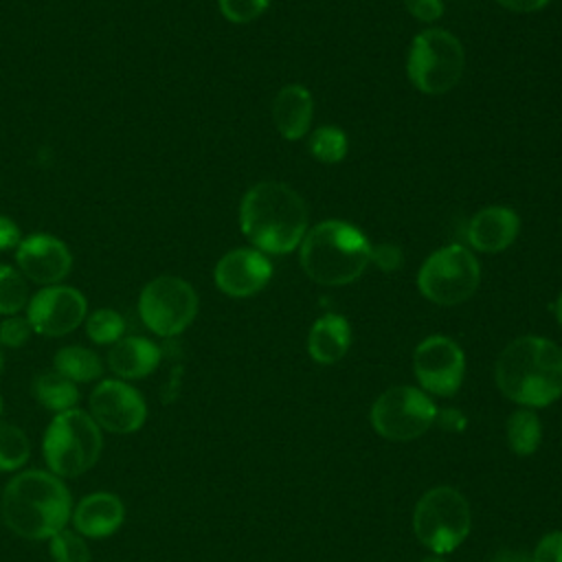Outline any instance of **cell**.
Here are the masks:
<instances>
[{
    "label": "cell",
    "mask_w": 562,
    "mask_h": 562,
    "mask_svg": "<svg viewBox=\"0 0 562 562\" xmlns=\"http://www.w3.org/2000/svg\"><path fill=\"white\" fill-rule=\"evenodd\" d=\"M435 402L415 386H391L371 406L373 430L389 441H413L435 424Z\"/></svg>",
    "instance_id": "10"
},
{
    "label": "cell",
    "mask_w": 562,
    "mask_h": 562,
    "mask_svg": "<svg viewBox=\"0 0 562 562\" xmlns=\"http://www.w3.org/2000/svg\"><path fill=\"white\" fill-rule=\"evenodd\" d=\"M198 307L195 288L176 274L154 277L138 294V316L160 338L180 336L195 321Z\"/></svg>",
    "instance_id": "9"
},
{
    "label": "cell",
    "mask_w": 562,
    "mask_h": 562,
    "mask_svg": "<svg viewBox=\"0 0 562 562\" xmlns=\"http://www.w3.org/2000/svg\"><path fill=\"white\" fill-rule=\"evenodd\" d=\"M31 294L22 272L9 263H0V316H13L26 310Z\"/></svg>",
    "instance_id": "26"
},
{
    "label": "cell",
    "mask_w": 562,
    "mask_h": 562,
    "mask_svg": "<svg viewBox=\"0 0 562 562\" xmlns=\"http://www.w3.org/2000/svg\"><path fill=\"white\" fill-rule=\"evenodd\" d=\"M299 261L312 281L329 288L347 285L371 263V244L358 226L325 220L307 228L299 246Z\"/></svg>",
    "instance_id": "4"
},
{
    "label": "cell",
    "mask_w": 562,
    "mask_h": 562,
    "mask_svg": "<svg viewBox=\"0 0 562 562\" xmlns=\"http://www.w3.org/2000/svg\"><path fill=\"white\" fill-rule=\"evenodd\" d=\"M103 452V430L83 408L53 415L42 437L46 470L59 479H77L92 470Z\"/></svg>",
    "instance_id": "5"
},
{
    "label": "cell",
    "mask_w": 562,
    "mask_h": 562,
    "mask_svg": "<svg viewBox=\"0 0 562 562\" xmlns=\"http://www.w3.org/2000/svg\"><path fill=\"white\" fill-rule=\"evenodd\" d=\"M312 112V94L301 83L283 86L272 101V121L285 140H299L310 132Z\"/></svg>",
    "instance_id": "19"
},
{
    "label": "cell",
    "mask_w": 562,
    "mask_h": 562,
    "mask_svg": "<svg viewBox=\"0 0 562 562\" xmlns=\"http://www.w3.org/2000/svg\"><path fill=\"white\" fill-rule=\"evenodd\" d=\"M72 494L57 474L31 468L13 474L0 496L4 527L24 540H50L72 516Z\"/></svg>",
    "instance_id": "1"
},
{
    "label": "cell",
    "mask_w": 562,
    "mask_h": 562,
    "mask_svg": "<svg viewBox=\"0 0 562 562\" xmlns=\"http://www.w3.org/2000/svg\"><path fill=\"white\" fill-rule=\"evenodd\" d=\"M542 426L531 408H516L507 419V443L514 454L529 457L538 450Z\"/></svg>",
    "instance_id": "23"
},
{
    "label": "cell",
    "mask_w": 562,
    "mask_h": 562,
    "mask_svg": "<svg viewBox=\"0 0 562 562\" xmlns=\"http://www.w3.org/2000/svg\"><path fill=\"white\" fill-rule=\"evenodd\" d=\"M88 413L103 432L132 435L147 422V402L130 382L105 378L90 391Z\"/></svg>",
    "instance_id": "11"
},
{
    "label": "cell",
    "mask_w": 562,
    "mask_h": 562,
    "mask_svg": "<svg viewBox=\"0 0 562 562\" xmlns=\"http://www.w3.org/2000/svg\"><path fill=\"white\" fill-rule=\"evenodd\" d=\"M105 364L119 380H143L158 369L160 349L147 336H123L110 347Z\"/></svg>",
    "instance_id": "18"
},
{
    "label": "cell",
    "mask_w": 562,
    "mask_h": 562,
    "mask_svg": "<svg viewBox=\"0 0 562 562\" xmlns=\"http://www.w3.org/2000/svg\"><path fill=\"white\" fill-rule=\"evenodd\" d=\"M239 228L259 252L288 255L301 246L307 233V206L292 187L263 180L244 193Z\"/></svg>",
    "instance_id": "2"
},
{
    "label": "cell",
    "mask_w": 562,
    "mask_h": 562,
    "mask_svg": "<svg viewBox=\"0 0 562 562\" xmlns=\"http://www.w3.org/2000/svg\"><path fill=\"white\" fill-rule=\"evenodd\" d=\"M520 233V217L514 209L492 204L481 211H476L468 226H465V237L468 244L479 250V252H501L509 248Z\"/></svg>",
    "instance_id": "17"
},
{
    "label": "cell",
    "mask_w": 562,
    "mask_h": 562,
    "mask_svg": "<svg viewBox=\"0 0 562 562\" xmlns=\"http://www.w3.org/2000/svg\"><path fill=\"white\" fill-rule=\"evenodd\" d=\"M4 413V400H2V395H0V415Z\"/></svg>",
    "instance_id": "41"
},
{
    "label": "cell",
    "mask_w": 562,
    "mask_h": 562,
    "mask_svg": "<svg viewBox=\"0 0 562 562\" xmlns=\"http://www.w3.org/2000/svg\"><path fill=\"white\" fill-rule=\"evenodd\" d=\"M31 336H33V327L26 316L13 314L0 321V345L4 349H20L29 342Z\"/></svg>",
    "instance_id": "30"
},
{
    "label": "cell",
    "mask_w": 562,
    "mask_h": 562,
    "mask_svg": "<svg viewBox=\"0 0 562 562\" xmlns=\"http://www.w3.org/2000/svg\"><path fill=\"white\" fill-rule=\"evenodd\" d=\"M53 369L75 384L99 382L105 371L101 356L83 345H66L57 349L53 358Z\"/></svg>",
    "instance_id": "22"
},
{
    "label": "cell",
    "mask_w": 562,
    "mask_h": 562,
    "mask_svg": "<svg viewBox=\"0 0 562 562\" xmlns=\"http://www.w3.org/2000/svg\"><path fill=\"white\" fill-rule=\"evenodd\" d=\"M272 279L268 255L257 248H233L220 257L213 270L217 290L233 299H246L261 292Z\"/></svg>",
    "instance_id": "15"
},
{
    "label": "cell",
    "mask_w": 562,
    "mask_h": 562,
    "mask_svg": "<svg viewBox=\"0 0 562 562\" xmlns=\"http://www.w3.org/2000/svg\"><path fill=\"white\" fill-rule=\"evenodd\" d=\"M31 457L29 435L9 422H0V472H20Z\"/></svg>",
    "instance_id": "24"
},
{
    "label": "cell",
    "mask_w": 562,
    "mask_h": 562,
    "mask_svg": "<svg viewBox=\"0 0 562 562\" xmlns=\"http://www.w3.org/2000/svg\"><path fill=\"white\" fill-rule=\"evenodd\" d=\"M220 13L233 24H248L257 20L270 4V0H217Z\"/></svg>",
    "instance_id": "29"
},
{
    "label": "cell",
    "mask_w": 562,
    "mask_h": 562,
    "mask_svg": "<svg viewBox=\"0 0 562 562\" xmlns=\"http://www.w3.org/2000/svg\"><path fill=\"white\" fill-rule=\"evenodd\" d=\"M494 380L507 400L525 408L549 406L562 395V347L542 336H520L501 351Z\"/></svg>",
    "instance_id": "3"
},
{
    "label": "cell",
    "mask_w": 562,
    "mask_h": 562,
    "mask_svg": "<svg viewBox=\"0 0 562 562\" xmlns=\"http://www.w3.org/2000/svg\"><path fill=\"white\" fill-rule=\"evenodd\" d=\"M465 50L457 35L446 29L419 31L408 48V81L424 94L439 97L450 92L463 77Z\"/></svg>",
    "instance_id": "6"
},
{
    "label": "cell",
    "mask_w": 562,
    "mask_h": 562,
    "mask_svg": "<svg viewBox=\"0 0 562 562\" xmlns=\"http://www.w3.org/2000/svg\"><path fill=\"white\" fill-rule=\"evenodd\" d=\"M72 529L88 540H101L116 533L125 522V503L114 492H92L83 496L70 516Z\"/></svg>",
    "instance_id": "16"
},
{
    "label": "cell",
    "mask_w": 562,
    "mask_h": 562,
    "mask_svg": "<svg viewBox=\"0 0 562 562\" xmlns=\"http://www.w3.org/2000/svg\"><path fill=\"white\" fill-rule=\"evenodd\" d=\"M24 316L29 318L33 334L61 338L83 325L88 316V299L72 285H46L29 299Z\"/></svg>",
    "instance_id": "12"
},
{
    "label": "cell",
    "mask_w": 562,
    "mask_h": 562,
    "mask_svg": "<svg viewBox=\"0 0 562 562\" xmlns=\"http://www.w3.org/2000/svg\"><path fill=\"white\" fill-rule=\"evenodd\" d=\"M31 395L35 397V402L42 408L50 411L53 415L77 408V404L81 400L79 386L75 382H70L68 378H64L55 369H46L33 378Z\"/></svg>",
    "instance_id": "21"
},
{
    "label": "cell",
    "mask_w": 562,
    "mask_h": 562,
    "mask_svg": "<svg viewBox=\"0 0 562 562\" xmlns=\"http://www.w3.org/2000/svg\"><path fill=\"white\" fill-rule=\"evenodd\" d=\"M347 136L340 127L336 125H325L312 132L310 140H307V149L310 154L323 162V165H336L347 156Z\"/></svg>",
    "instance_id": "27"
},
{
    "label": "cell",
    "mask_w": 562,
    "mask_h": 562,
    "mask_svg": "<svg viewBox=\"0 0 562 562\" xmlns=\"http://www.w3.org/2000/svg\"><path fill=\"white\" fill-rule=\"evenodd\" d=\"M48 553L53 562H90L92 553L88 547V538L77 533L75 529H61L48 540Z\"/></svg>",
    "instance_id": "28"
},
{
    "label": "cell",
    "mask_w": 562,
    "mask_h": 562,
    "mask_svg": "<svg viewBox=\"0 0 562 562\" xmlns=\"http://www.w3.org/2000/svg\"><path fill=\"white\" fill-rule=\"evenodd\" d=\"M83 329L94 345L112 347L116 340L125 336V318L121 312L112 307H99L86 316Z\"/></svg>",
    "instance_id": "25"
},
{
    "label": "cell",
    "mask_w": 562,
    "mask_h": 562,
    "mask_svg": "<svg viewBox=\"0 0 562 562\" xmlns=\"http://www.w3.org/2000/svg\"><path fill=\"white\" fill-rule=\"evenodd\" d=\"M490 562H533V560H531V555H527L525 551L503 549V551H498Z\"/></svg>",
    "instance_id": "37"
},
{
    "label": "cell",
    "mask_w": 562,
    "mask_h": 562,
    "mask_svg": "<svg viewBox=\"0 0 562 562\" xmlns=\"http://www.w3.org/2000/svg\"><path fill=\"white\" fill-rule=\"evenodd\" d=\"M371 263H375L382 272H395L404 263V252L397 244L382 241L378 246H371Z\"/></svg>",
    "instance_id": "31"
},
{
    "label": "cell",
    "mask_w": 562,
    "mask_h": 562,
    "mask_svg": "<svg viewBox=\"0 0 562 562\" xmlns=\"http://www.w3.org/2000/svg\"><path fill=\"white\" fill-rule=\"evenodd\" d=\"M422 562H446L441 555H435V558H426V560H422Z\"/></svg>",
    "instance_id": "40"
},
{
    "label": "cell",
    "mask_w": 562,
    "mask_h": 562,
    "mask_svg": "<svg viewBox=\"0 0 562 562\" xmlns=\"http://www.w3.org/2000/svg\"><path fill=\"white\" fill-rule=\"evenodd\" d=\"M13 252L22 277L42 288L61 283L72 270L70 248L50 233H31L22 237Z\"/></svg>",
    "instance_id": "14"
},
{
    "label": "cell",
    "mask_w": 562,
    "mask_h": 562,
    "mask_svg": "<svg viewBox=\"0 0 562 562\" xmlns=\"http://www.w3.org/2000/svg\"><path fill=\"white\" fill-rule=\"evenodd\" d=\"M406 11L419 22L432 24L443 15V0H402Z\"/></svg>",
    "instance_id": "33"
},
{
    "label": "cell",
    "mask_w": 562,
    "mask_h": 562,
    "mask_svg": "<svg viewBox=\"0 0 562 562\" xmlns=\"http://www.w3.org/2000/svg\"><path fill=\"white\" fill-rule=\"evenodd\" d=\"M553 314H555V318H558V323H560V327H562V292H560V296H558L555 303H553Z\"/></svg>",
    "instance_id": "38"
},
{
    "label": "cell",
    "mask_w": 562,
    "mask_h": 562,
    "mask_svg": "<svg viewBox=\"0 0 562 562\" xmlns=\"http://www.w3.org/2000/svg\"><path fill=\"white\" fill-rule=\"evenodd\" d=\"M22 241L20 226L9 217L0 213V250H15Z\"/></svg>",
    "instance_id": "34"
},
{
    "label": "cell",
    "mask_w": 562,
    "mask_h": 562,
    "mask_svg": "<svg viewBox=\"0 0 562 562\" xmlns=\"http://www.w3.org/2000/svg\"><path fill=\"white\" fill-rule=\"evenodd\" d=\"M470 505L465 496L450 485H439L417 501L413 512V531L417 540L437 555L454 551L470 533Z\"/></svg>",
    "instance_id": "7"
},
{
    "label": "cell",
    "mask_w": 562,
    "mask_h": 562,
    "mask_svg": "<svg viewBox=\"0 0 562 562\" xmlns=\"http://www.w3.org/2000/svg\"><path fill=\"white\" fill-rule=\"evenodd\" d=\"M533 562H562V531H551L540 538L531 555Z\"/></svg>",
    "instance_id": "32"
},
{
    "label": "cell",
    "mask_w": 562,
    "mask_h": 562,
    "mask_svg": "<svg viewBox=\"0 0 562 562\" xmlns=\"http://www.w3.org/2000/svg\"><path fill=\"white\" fill-rule=\"evenodd\" d=\"M2 369H4V347L0 345V373H2Z\"/></svg>",
    "instance_id": "39"
},
{
    "label": "cell",
    "mask_w": 562,
    "mask_h": 562,
    "mask_svg": "<svg viewBox=\"0 0 562 562\" xmlns=\"http://www.w3.org/2000/svg\"><path fill=\"white\" fill-rule=\"evenodd\" d=\"M496 2L514 13H533L544 9L551 0H496Z\"/></svg>",
    "instance_id": "36"
},
{
    "label": "cell",
    "mask_w": 562,
    "mask_h": 562,
    "mask_svg": "<svg viewBox=\"0 0 562 562\" xmlns=\"http://www.w3.org/2000/svg\"><path fill=\"white\" fill-rule=\"evenodd\" d=\"M351 345V327L340 314H323L314 321L307 334V353L318 364H334L342 360Z\"/></svg>",
    "instance_id": "20"
},
{
    "label": "cell",
    "mask_w": 562,
    "mask_h": 562,
    "mask_svg": "<svg viewBox=\"0 0 562 562\" xmlns=\"http://www.w3.org/2000/svg\"><path fill=\"white\" fill-rule=\"evenodd\" d=\"M435 424H439L443 430H463L465 428V417L461 411L457 408H437V415H435Z\"/></svg>",
    "instance_id": "35"
},
{
    "label": "cell",
    "mask_w": 562,
    "mask_h": 562,
    "mask_svg": "<svg viewBox=\"0 0 562 562\" xmlns=\"http://www.w3.org/2000/svg\"><path fill=\"white\" fill-rule=\"evenodd\" d=\"M481 283L476 257L461 244H448L426 257L417 272V288L435 305L452 307L468 301Z\"/></svg>",
    "instance_id": "8"
},
{
    "label": "cell",
    "mask_w": 562,
    "mask_h": 562,
    "mask_svg": "<svg viewBox=\"0 0 562 562\" xmlns=\"http://www.w3.org/2000/svg\"><path fill=\"white\" fill-rule=\"evenodd\" d=\"M413 371L424 391L439 397L454 395L465 375L463 349L448 336H428L413 351Z\"/></svg>",
    "instance_id": "13"
}]
</instances>
